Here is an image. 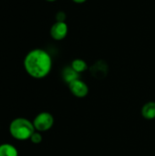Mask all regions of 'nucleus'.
<instances>
[{"label": "nucleus", "instance_id": "obj_11", "mask_svg": "<svg viewBox=\"0 0 155 156\" xmlns=\"http://www.w3.org/2000/svg\"><path fill=\"white\" fill-rule=\"evenodd\" d=\"M56 19L58 22H65V19H66V15L64 12H58L56 16Z\"/></svg>", "mask_w": 155, "mask_h": 156}, {"label": "nucleus", "instance_id": "obj_7", "mask_svg": "<svg viewBox=\"0 0 155 156\" xmlns=\"http://www.w3.org/2000/svg\"><path fill=\"white\" fill-rule=\"evenodd\" d=\"M79 74L78 72H76L70 66L66 67L62 71V78L67 84H69L71 81H73L77 79H79Z\"/></svg>", "mask_w": 155, "mask_h": 156}, {"label": "nucleus", "instance_id": "obj_12", "mask_svg": "<svg viewBox=\"0 0 155 156\" xmlns=\"http://www.w3.org/2000/svg\"><path fill=\"white\" fill-rule=\"evenodd\" d=\"M72 1L75 2V3H77V4H82V3L86 2L87 0H72Z\"/></svg>", "mask_w": 155, "mask_h": 156}, {"label": "nucleus", "instance_id": "obj_2", "mask_svg": "<svg viewBox=\"0 0 155 156\" xmlns=\"http://www.w3.org/2000/svg\"><path fill=\"white\" fill-rule=\"evenodd\" d=\"M35 132L36 130L33 122L26 118H16L9 124V133L11 136L18 141L30 139Z\"/></svg>", "mask_w": 155, "mask_h": 156}, {"label": "nucleus", "instance_id": "obj_10", "mask_svg": "<svg viewBox=\"0 0 155 156\" xmlns=\"http://www.w3.org/2000/svg\"><path fill=\"white\" fill-rule=\"evenodd\" d=\"M34 144H40L41 142H42V140H43V137H42V135H41V133H39V132H35L33 134H32V136L30 137V139H29Z\"/></svg>", "mask_w": 155, "mask_h": 156}, {"label": "nucleus", "instance_id": "obj_1", "mask_svg": "<svg viewBox=\"0 0 155 156\" xmlns=\"http://www.w3.org/2000/svg\"><path fill=\"white\" fill-rule=\"evenodd\" d=\"M24 68L26 73L34 79L47 77L52 68V58L44 49L35 48L29 51L24 58Z\"/></svg>", "mask_w": 155, "mask_h": 156}, {"label": "nucleus", "instance_id": "obj_13", "mask_svg": "<svg viewBox=\"0 0 155 156\" xmlns=\"http://www.w3.org/2000/svg\"><path fill=\"white\" fill-rule=\"evenodd\" d=\"M46 1H48V2H55L57 0H46Z\"/></svg>", "mask_w": 155, "mask_h": 156}, {"label": "nucleus", "instance_id": "obj_3", "mask_svg": "<svg viewBox=\"0 0 155 156\" xmlns=\"http://www.w3.org/2000/svg\"><path fill=\"white\" fill-rule=\"evenodd\" d=\"M33 124L37 132H47L52 128L54 124V117L48 112H42L35 117Z\"/></svg>", "mask_w": 155, "mask_h": 156}, {"label": "nucleus", "instance_id": "obj_4", "mask_svg": "<svg viewBox=\"0 0 155 156\" xmlns=\"http://www.w3.org/2000/svg\"><path fill=\"white\" fill-rule=\"evenodd\" d=\"M70 92L77 98H85L89 94V87L88 85L81 80L80 79H77L68 84Z\"/></svg>", "mask_w": 155, "mask_h": 156}, {"label": "nucleus", "instance_id": "obj_6", "mask_svg": "<svg viewBox=\"0 0 155 156\" xmlns=\"http://www.w3.org/2000/svg\"><path fill=\"white\" fill-rule=\"evenodd\" d=\"M142 115L145 120H154L155 119V102H146L142 108Z\"/></svg>", "mask_w": 155, "mask_h": 156}, {"label": "nucleus", "instance_id": "obj_5", "mask_svg": "<svg viewBox=\"0 0 155 156\" xmlns=\"http://www.w3.org/2000/svg\"><path fill=\"white\" fill-rule=\"evenodd\" d=\"M69 32V27L65 22H56L50 28V36L55 40L64 39Z\"/></svg>", "mask_w": 155, "mask_h": 156}, {"label": "nucleus", "instance_id": "obj_8", "mask_svg": "<svg viewBox=\"0 0 155 156\" xmlns=\"http://www.w3.org/2000/svg\"><path fill=\"white\" fill-rule=\"evenodd\" d=\"M0 156H18V152L14 145L3 144L0 145Z\"/></svg>", "mask_w": 155, "mask_h": 156}, {"label": "nucleus", "instance_id": "obj_9", "mask_svg": "<svg viewBox=\"0 0 155 156\" xmlns=\"http://www.w3.org/2000/svg\"><path fill=\"white\" fill-rule=\"evenodd\" d=\"M70 67L79 74L82 73L84 71H86L88 69V64L86 63L85 60L81 59V58H76L71 62Z\"/></svg>", "mask_w": 155, "mask_h": 156}]
</instances>
